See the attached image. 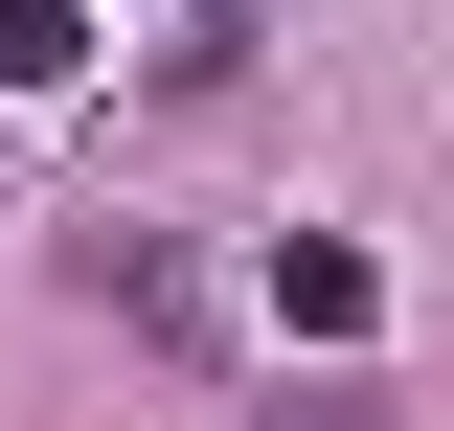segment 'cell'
I'll list each match as a JSON object with an SVG mask.
<instances>
[{
  "label": "cell",
  "instance_id": "obj_4",
  "mask_svg": "<svg viewBox=\"0 0 454 431\" xmlns=\"http://www.w3.org/2000/svg\"><path fill=\"white\" fill-rule=\"evenodd\" d=\"M205 23H227V0H205Z\"/></svg>",
  "mask_w": 454,
  "mask_h": 431
},
{
  "label": "cell",
  "instance_id": "obj_3",
  "mask_svg": "<svg viewBox=\"0 0 454 431\" xmlns=\"http://www.w3.org/2000/svg\"><path fill=\"white\" fill-rule=\"evenodd\" d=\"M295 431H364V409H295Z\"/></svg>",
  "mask_w": 454,
  "mask_h": 431
},
{
  "label": "cell",
  "instance_id": "obj_1",
  "mask_svg": "<svg viewBox=\"0 0 454 431\" xmlns=\"http://www.w3.org/2000/svg\"><path fill=\"white\" fill-rule=\"evenodd\" d=\"M364 318H387V272L340 227H273V341H364Z\"/></svg>",
  "mask_w": 454,
  "mask_h": 431
},
{
  "label": "cell",
  "instance_id": "obj_2",
  "mask_svg": "<svg viewBox=\"0 0 454 431\" xmlns=\"http://www.w3.org/2000/svg\"><path fill=\"white\" fill-rule=\"evenodd\" d=\"M0 91H91V0H0Z\"/></svg>",
  "mask_w": 454,
  "mask_h": 431
}]
</instances>
